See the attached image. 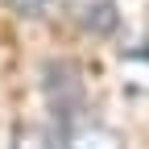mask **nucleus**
I'll list each match as a JSON object with an SVG mask.
<instances>
[{"mask_svg": "<svg viewBox=\"0 0 149 149\" xmlns=\"http://www.w3.org/2000/svg\"><path fill=\"white\" fill-rule=\"evenodd\" d=\"M58 133H62V145H66V149H120V141L112 137L87 108L62 116V120H58Z\"/></svg>", "mask_w": 149, "mask_h": 149, "instance_id": "1", "label": "nucleus"}, {"mask_svg": "<svg viewBox=\"0 0 149 149\" xmlns=\"http://www.w3.org/2000/svg\"><path fill=\"white\" fill-rule=\"evenodd\" d=\"M62 4L70 8V21L87 37H108L120 25V4L116 0H62Z\"/></svg>", "mask_w": 149, "mask_h": 149, "instance_id": "2", "label": "nucleus"}, {"mask_svg": "<svg viewBox=\"0 0 149 149\" xmlns=\"http://www.w3.org/2000/svg\"><path fill=\"white\" fill-rule=\"evenodd\" d=\"M8 149H66V145H62V133H58V128L25 120V124H17V128H13Z\"/></svg>", "mask_w": 149, "mask_h": 149, "instance_id": "3", "label": "nucleus"}, {"mask_svg": "<svg viewBox=\"0 0 149 149\" xmlns=\"http://www.w3.org/2000/svg\"><path fill=\"white\" fill-rule=\"evenodd\" d=\"M4 4L13 13L29 17V21H46V17H54V13L62 8V0H4Z\"/></svg>", "mask_w": 149, "mask_h": 149, "instance_id": "4", "label": "nucleus"}]
</instances>
